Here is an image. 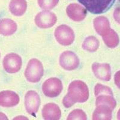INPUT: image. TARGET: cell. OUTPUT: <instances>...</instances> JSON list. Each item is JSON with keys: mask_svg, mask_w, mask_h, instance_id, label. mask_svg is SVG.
Masks as SVG:
<instances>
[{"mask_svg": "<svg viewBox=\"0 0 120 120\" xmlns=\"http://www.w3.org/2000/svg\"><path fill=\"white\" fill-rule=\"evenodd\" d=\"M26 8V0H11L9 4L10 11L16 16H21L24 15Z\"/></svg>", "mask_w": 120, "mask_h": 120, "instance_id": "cell-15", "label": "cell"}, {"mask_svg": "<svg viewBox=\"0 0 120 120\" xmlns=\"http://www.w3.org/2000/svg\"><path fill=\"white\" fill-rule=\"evenodd\" d=\"M57 21L55 14L45 10L38 13L35 18V23L40 28H49L53 26Z\"/></svg>", "mask_w": 120, "mask_h": 120, "instance_id": "cell-8", "label": "cell"}, {"mask_svg": "<svg viewBox=\"0 0 120 120\" xmlns=\"http://www.w3.org/2000/svg\"><path fill=\"white\" fill-rule=\"evenodd\" d=\"M94 94L96 97L99 95H102V94H108V95L113 96L112 90L111 88L105 86L102 84H100V83H97L95 86Z\"/></svg>", "mask_w": 120, "mask_h": 120, "instance_id": "cell-21", "label": "cell"}, {"mask_svg": "<svg viewBox=\"0 0 120 120\" xmlns=\"http://www.w3.org/2000/svg\"><path fill=\"white\" fill-rule=\"evenodd\" d=\"M119 14H120V13H119V8H117L114 11V18L117 21L118 23H119V20H120Z\"/></svg>", "mask_w": 120, "mask_h": 120, "instance_id": "cell-24", "label": "cell"}, {"mask_svg": "<svg viewBox=\"0 0 120 120\" xmlns=\"http://www.w3.org/2000/svg\"><path fill=\"white\" fill-rule=\"evenodd\" d=\"M105 45L110 48H115L119 45L118 35L114 30L110 28L102 36Z\"/></svg>", "mask_w": 120, "mask_h": 120, "instance_id": "cell-18", "label": "cell"}, {"mask_svg": "<svg viewBox=\"0 0 120 120\" xmlns=\"http://www.w3.org/2000/svg\"><path fill=\"white\" fill-rule=\"evenodd\" d=\"M16 23L11 19H3L0 20V34L4 36L13 35L17 30Z\"/></svg>", "mask_w": 120, "mask_h": 120, "instance_id": "cell-14", "label": "cell"}, {"mask_svg": "<svg viewBox=\"0 0 120 120\" xmlns=\"http://www.w3.org/2000/svg\"><path fill=\"white\" fill-rule=\"evenodd\" d=\"M98 40L94 36H89L84 40L82 43V48L89 52H96L99 48Z\"/></svg>", "mask_w": 120, "mask_h": 120, "instance_id": "cell-20", "label": "cell"}, {"mask_svg": "<svg viewBox=\"0 0 120 120\" xmlns=\"http://www.w3.org/2000/svg\"><path fill=\"white\" fill-rule=\"evenodd\" d=\"M0 120H8V118L4 113L0 112Z\"/></svg>", "mask_w": 120, "mask_h": 120, "instance_id": "cell-25", "label": "cell"}, {"mask_svg": "<svg viewBox=\"0 0 120 120\" xmlns=\"http://www.w3.org/2000/svg\"><path fill=\"white\" fill-rule=\"evenodd\" d=\"M86 10L93 14L99 15L108 11L115 2V0H78Z\"/></svg>", "mask_w": 120, "mask_h": 120, "instance_id": "cell-2", "label": "cell"}, {"mask_svg": "<svg viewBox=\"0 0 120 120\" xmlns=\"http://www.w3.org/2000/svg\"><path fill=\"white\" fill-rule=\"evenodd\" d=\"M40 105V96L35 91L30 90L26 93L25 97V106L29 114L35 115Z\"/></svg>", "mask_w": 120, "mask_h": 120, "instance_id": "cell-9", "label": "cell"}, {"mask_svg": "<svg viewBox=\"0 0 120 120\" xmlns=\"http://www.w3.org/2000/svg\"><path fill=\"white\" fill-rule=\"evenodd\" d=\"M89 98V90L84 82L79 80L70 83L68 93L63 100L64 107L69 108L76 103H84Z\"/></svg>", "mask_w": 120, "mask_h": 120, "instance_id": "cell-1", "label": "cell"}, {"mask_svg": "<svg viewBox=\"0 0 120 120\" xmlns=\"http://www.w3.org/2000/svg\"><path fill=\"white\" fill-rule=\"evenodd\" d=\"M92 70L95 76L105 81H109L111 79V68L109 64L94 63Z\"/></svg>", "mask_w": 120, "mask_h": 120, "instance_id": "cell-11", "label": "cell"}, {"mask_svg": "<svg viewBox=\"0 0 120 120\" xmlns=\"http://www.w3.org/2000/svg\"><path fill=\"white\" fill-rule=\"evenodd\" d=\"M22 64V58L16 53H9L3 60V67L4 70L8 73L18 72L21 70Z\"/></svg>", "mask_w": 120, "mask_h": 120, "instance_id": "cell-7", "label": "cell"}, {"mask_svg": "<svg viewBox=\"0 0 120 120\" xmlns=\"http://www.w3.org/2000/svg\"><path fill=\"white\" fill-rule=\"evenodd\" d=\"M61 111L57 105L49 103L44 106L42 109V116L46 120H60Z\"/></svg>", "mask_w": 120, "mask_h": 120, "instance_id": "cell-13", "label": "cell"}, {"mask_svg": "<svg viewBox=\"0 0 120 120\" xmlns=\"http://www.w3.org/2000/svg\"><path fill=\"white\" fill-rule=\"evenodd\" d=\"M63 89L61 81L56 78H51L45 81L42 85V91L46 97H56L59 96Z\"/></svg>", "mask_w": 120, "mask_h": 120, "instance_id": "cell-4", "label": "cell"}, {"mask_svg": "<svg viewBox=\"0 0 120 120\" xmlns=\"http://www.w3.org/2000/svg\"><path fill=\"white\" fill-rule=\"evenodd\" d=\"M0 55H1V54H0Z\"/></svg>", "mask_w": 120, "mask_h": 120, "instance_id": "cell-27", "label": "cell"}, {"mask_svg": "<svg viewBox=\"0 0 120 120\" xmlns=\"http://www.w3.org/2000/svg\"><path fill=\"white\" fill-rule=\"evenodd\" d=\"M43 75L44 68L41 61L36 58L30 60L25 72L26 80L31 83H37L40 81Z\"/></svg>", "mask_w": 120, "mask_h": 120, "instance_id": "cell-3", "label": "cell"}, {"mask_svg": "<svg viewBox=\"0 0 120 120\" xmlns=\"http://www.w3.org/2000/svg\"><path fill=\"white\" fill-rule=\"evenodd\" d=\"M66 13L71 20L76 22L83 21L87 15L86 8L76 3L69 4L66 8Z\"/></svg>", "mask_w": 120, "mask_h": 120, "instance_id": "cell-10", "label": "cell"}, {"mask_svg": "<svg viewBox=\"0 0 120 120\" xmlns=\"http://www.w3.org/2000/svg\"><path fill=\"white\" fill-rule=\"evenodd\" d=\"M93 24L96 33L101 36L111 28L109 20L105 16H98L95 18Z\"/></svg>", "mask_w": 120, "mask_h": 120, "instance_id": "cell-16", "label": "cell"}, {"mask_svg": "<svg viewBox=\"0 0 120 120\" xmlns=\"http://www.w3.org/2000/svg\"><path fill=\"white\" fill-rule=\"evenodd\" d=\"M112 109L106 106H97L93 114V120H111Z\"/></svg>", "mask_w": 120, "mask_h": 120, "instance_id": "cell-17", "label": "cell"}, {"mask_svg": "<svg viewBox=\"0 0 120 120\" xmlns=\"http://www.w3.org/2000/svg\"><path fill=\"white\" fill-rule=\"evenodd\" d=\"M59 0H38L39 6L43 10H51L56 7Z\"/></svg>", "mask_w": 120, "mask_h": 120, "instance_id": "cell-23", "label": "cell"}, {"mask_svg": "<svg viewBox=\"0 0 120 120\" xmlns=\"http://www.w3.org/2000/svg\"><path fill=\"white\" fill-rule=\"evenodd\" d=\"M68 120H86L87 116L86 113H85L81 109H75L72 112L70 113L68 116L67 117Z\"/></svg>", "mask_w": 120, "mask_h": 120, "instance_id": "cell-22", "label": "cell"}, {"mask_svg": "<svg viewBox=\"0 0 120 120\" xmlns=\"http://www.w3.org/2000/svg\"><path fill=\"white\" fill-rule=\"evenodd\" d=\"M17 118H21H21H19V117H17V118H14V119H17ZM24 118V119H27V118L23 117V118Z\"/></svg>", "mask_w": 120, "mask_h": 120, "instance_id": "cell-26", "label": "cell"}, {"mask_svg": "<svg viewBox=\"0 0 120 120\" xmlns=\"http://www.w3.org/2000/svg\"><path fill=\"white\" fill-rule=\"evenodd\" d=\"M60 64L64 69L71 71L76 69L79 66V60L73 52L64 51L60 56Z\"/></svg>", "mask_w": 120, "mask_h": 120, "instance_id": "cell-6", "label": "cell"}, {"mask_svg": "<svg viewBox=\"0 0 120 120\" xmlns=\"http://www.w3.org/2000/svg\"><path fill=\"white\" fill-rule=\"evenodd\" d=\"M20 101L18 94L12 91L6 90L0 93V106L3 107H13Z\"/></svg>", "mask_w": 120, "mask_h": 120, "instance_id": "cell-12", "label": "cell"}, {"mask_svg": "<svg viewBox=\"0 0 120 120\" xmlns=\"http://www.w3.org/2000/svg\"><path fill=\"white\" fill-rule=\"evenodd\" d=\"M54 34L56 41L63 46L71 45L75 40L73 30L66 25H62L58 26L55 29Z\"/></svg>", "mask_w": 120, "mask_h": 120, "instance_id": "cell-5", "label": "cell"}, {"mask_svg": "<svg viewBox=\"0 0 120 120\" xmlns=\"http://www.w3.org/2000/svg\"><path fill=\"white\" fill-rule=\"evenodd\" d=\"M113 96L102 94L96 96V106H106L113 110L116 106V100L113 98Z\"/></svg>", "mask_w": 120, "mask_h": 120, "instance_id": "cell-19", "label": "cell"}]
</instances>
